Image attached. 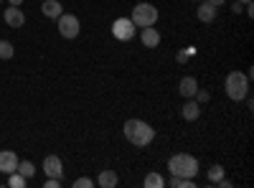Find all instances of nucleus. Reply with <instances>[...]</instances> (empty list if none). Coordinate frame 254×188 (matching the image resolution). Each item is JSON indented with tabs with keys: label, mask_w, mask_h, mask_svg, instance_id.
<instances>
[{
	"label": "nucleus",
	"mask_w": 254,
	"mask_h": 188,
	"mask_svg": "<svg viewBox=\"0 0 254 188\" xmlns=\"http://www.w3.org/2000/svg\"><path fill=\"white\" fill-rule=\"evenodd\" d=\"M125 137L130 140L135 148H145V145H150L153 137H155V130L147 125L145 120H127L125 127H122Z\"/></svg>",
	"instance_id": "f257e3e1"
},
{
	"label": "nucleus",
	"mask_w": 254,
	"mask_h": 188,
	"mask_svg": "<svg viewBox=\"0 0 254 188\" xmlns=\"http://www.w3.org/2000/svg\"><path fill=\"white\" fill-rule=\"evenodd\" d=\"M224 89L231 102H244L249 97V74L244 71H231L224 81Z\"/></svg>",
	"instance_id": "f03ea898"
},
{
	"label": "nucleus",
	"mask_w": 254,
	"mask_h": 188,
	"mask_svg": "<svg viewBox=\"0 0 254 188\" xmlns=\"http://www.w3.org/2000/svg\"><path fill=\"white\" fill-rule=\"evenodd\" d=\"M168 171L178 178H196L198 176V160L188 153H178L168 160Z\"/></svg>",
	"instance_id": "7ed1b4c3"
},
{
	"label": "nucleus",
	"mask_w": 254,
	"mask_h": 188,
	"mask_svg": "<svg viewBox=\"0 0 254 188\" xmlns=\"http://www.w3.org/2000/svg\"><path fill=\"white\" fill-rule=\"evenodd\" d=\"M130 20L135 23V28H147V26H155L158 23V8L150 3H137L132 8Z\"/></svg>",
	"instance_id": "20e7f679"
},
{
	"label": "nucleus",
	"mask_w": 254,
	"mask_h": 188,
	"mask_svg": "<svg viewBox=\"0 0 254 188\" xmlns=\"http://www.w3.org/2000/svg\"><path fill=\"white\" fill-rule=\"evenodd\" d=\"M59 33L64 36V38H76L79 36V31H81V23H79V18L76 15H71V13H61L59 18Z\"/></svg>",
	"instance_id": "39448f33"
},
{
	"label": "nucleus",
	"mask_w": 254,
	"mask_h": 188,
	"mask_svg": "<svg viewBox=\"0 0 254 188\" xmlns=\"http://www.w3.org/2000/svg\"><path fill=\"white\" fill-rule=\"evenodd\" d=\"M112 36L117 41H130L135 36V23L130 18H117L115 23H112Z\"/></svg>",
	"instance_id": "423d86ee"
},
{
	"label": "nucleus",
	"mask_w": 254,
	"mask_h": 188,
	"mask_svg": "<svg viewBox=\"0 0 254 188\" xmlns=\"http://www.w3.org/2000/svg\"><path fill=\"white\" fill-rule=\"evenodd\" d=\"M44 173H46L49 178H61V176H64V163H61L59 155H46V160H44Z\"/></svg>",
	"instance_id": "0eeeda50"
},
{
	"label": "nucleus",
	"mask_w": 254,
	"mask_h": 188,
	"mask_svg": "<svg viewBox=\"0 0 254 188\" xmlns=\"http://www.w3.org/2000/svg\"><path fill=\"white\" fill-rule=\"evenodd\" d=\"M18 168V158L13 150H0V173H13Z\"/></svg>",
	"instance_id": "6e6552de"
},
{
	"label": "nucleus",
	"mask_w": 254,
	"mask_h": 188,
	"mask_svg": "<svg viewBox=\"0 0 254 188\" xmlns=\"http://www.w3.org/2000/svg\"><path fill=\"white\" fill-rule=\"evenodd\" d=\"M5 23L10 26V28H20L26 23V15H23V10L20 8H15V5H10V8H5Z\"/></svg>",
	"instance_id": "1a4fd4ad"
},
{
	"label": "nucleus",
	"mask_w": 254,
	"mask_h": 188,
	"mask_svg": "<svg viewBox=\"0 0 254 188\" xmlns=\"http://www.w3.org/2000/svg\"><path fill=\"white\" fill-rule=\"evenodd\" d=\"M140 41H142V46H145V49H158V44H160V33H158V28H153V26L142 28Z\"/></svg>",
	"instance_id": "9d476101"
},
{
	"label": "nucleus",
	"mask_w": 254,
	"mask_h": 188,
	"mask_svg": "<svg viewBox=\"0 0 254 188\" xmlns=\"http://www.w3.org/2000/svg\"><path fill=\"white\" fill-rule=\"evenodd\" d=\"M216 10H219V8H214L211 3H206V0H201V3H198V8H196V15H198V20H201V23H214V18H216Z\"/></svg>",
	"instance_id": "9b49d317"
},
{
	"label": "nucleus",
	"mask_w": 254,
	"mask_h": 188,
	"mask_svg": "<svg viewBox=\"0 0 254 188\" xmlns=\"http://www.w3.org/2000/svg\"><path fill=\"white\" fill-rule=\"evenodd\" d=\"M196 89H198V81H196L193 76H183V79H181V84H178V92H181V97L190 99V97L196 94Z\"/></svg>",
	"instance_id": "f8f14e48"
},
{
	"label": "nucleus",
	"mask_w": 254,
	"mask_h": 188,
	"mask_svg": "<svg viewBox=\"0 0 254 188\" xmlns=\"http://www.w3.org/2000/svg\"><path fill=\"white\" fill-rule=\"evenodd\" d=\"M181 115H183V120H188V122L198 120V117H201V107H198V102L188 99V102L183 104V107H181Z\"/></svg>",
	"instance_id": "ddd939ff"
},
{
	"label": "nucleus",
	"mask_w": 254,
	"mask_h": 188,
	"mask_svg": "<svg viewBox=\"0 0 254 188\" xmlns=\"http://www.w3.org/2000/svg\"><path fill=\"white\" fill-rule=\"evenodd\" d=\"M117 183H120L117 171H102V173L97 176V186H102V188H115Z\"/></svg>",
	"instance_id": "4468645a"
},
{
	"label": "nucleus",
	"mask_w": 254,
	"mask_h": 188,
	"mask_svg": "<svg viewBox=\"0 0 254 188\" xmlns=\"http://www.w3.org/2000/svg\"><path fill=\"white\" fill-rule=\"evenodd\" d=\"M41 10H44L46 18H59V15L64 13V5L59 3V0H46V3L41 5Z\"/></svg>",
	"instance_id": "2eb2a0df"
},
{
	"label": "nucleus",
	"mask_w": 254,
	"mask_h": 188,
	"mask_svg": "<svg viewBox=\"0 0 254 188\" xmlns=\"http://www.w3.org/2000/svg\"><path fill=\"white\" fill-rule=\"evenodd\" d=\"M23 178H33L36 176V168H33V163L31 160H18V168H15Z\"/></svg>",
	"instance_id": "dca6fc26"
},
{
	"label": "nucleus",
	"mask_w": 254,
	"mask_h": 188,
	"mask_svg": "<svg viewBox=\"0 0 254 188\" xmlns=\"http://www.w3.org/2000/svg\"><path fill=\"white\" fill-rule=\"evenodd\" d=\"M163 186H165V181H163L160 173H147L145 176V188H163Z\"/></svg>",
	"instance_id": "f3484780"
},
{
	"label": "nucleus",
	"mask_w": 254,
	"mask_h": 188,
	"mask_svg": "<svg viewBox=\"0 0 254 188\" xmlns=\"http://www.w3.org/2000/svg\"><path fill=\"white\" fill-rule=\"evenodd\" d=\"M8 186H10V188H26V186H28V178H23L18 171H13L10 178H8Z\"/></svg>",
	"instance_id": "a211bd4d"
},
{
	"label": "nucleus",
	"mask_w": 254,
	"mask_h": 188,
	"mask_svg": "<svg viewBox=\"0 0 254 188\" xmlns=\"http://www.w3.org/2000/svg\"><path fill=\"white\" fill-rule=\"evenodd\" d=\"M13 54H15V49H13V44L10 41H5V38H0V59H13Z\"/></svg>",
	"instance_id": "6ab92c4d"
},
{
	"label": "nucleus",
	"mask_w": 254,
	"mask_h": 188,
	"mask_svg": "<svg viewBox=\"0 0 254 188\" xmlns=\"http://www.w3.org/2000/svg\"><path fill=\"white\" fill-rule=\"evenodd\" d=\"M221 178H224V168H221V165H211V168H208V181L219 183Z\"/></svg>",
	"instance_id": "aec40b11"
},
{
	"label": "nucleus",
	"mask_w": 254,
	"mask_h": 188,
	"mask_svg": "<svg viewBox=\"0 0 254 188\" xmlns=\"http://www.w3.org/2000/svg\"><path fill=\"white\" fill-rule=\"evenodd\" d=\"M92 186H94L92 178H76L74 181V188H92Z\"/></svg>",
	"instance_id": "412c9836"
},
{
	"label": "nucleus",
	"mask_w": 254,
	"mask_h": 188,
	"mask_svg": "<svg viewBox=\"0 0 254 188\" xmlns=\"http://www.w3.org/2000/svg\"><path fill=\"white\" fill-rule=\"evenodd\" d=\"M193 97H198V102H208L211 99V94L206 92V89H196V94Z\"/></svg>",
	"instance_id": "4be33fe9"
},
{
	"label": "nucleus",
	"mask_w": 254,
	"mask_h": 188,
	"mask_svg": "<svg viewBox=\"0 0 254 188\" xmlns=\"http://www.w3.org/2000/svg\"><path fill=\"white\" fill-rule=\"evenodd\" d=\"M61 186V178H49L46 181V188H59Z\"/></svg>",
	"instance_id": "5701e85b"
},
{
	"label": "nucleus",
	"mask_w": 254,
	"mask_h": 188,
	"mask_svg": "<svg viewBox=\"0 0 254 188\" xmlns=\"http://www.w3.org/2000/svg\"><path fill=\"white\" fill-rule=\"evenodd\" d=\"M206 3H211V5H214V8H221V5L226 3V0H206Z\"/></svg>",
	"instance_id": "b1692460"
},
{
	"label": "nucleus",
	"mask_w": 254,
	"mask_h": 188,
	"mask_svg": "<svg viewBox=\"0 0 254 188\" xmlns=\"http://www.w3.org/2000/svg\"><path fill=\"white\" fill-rule=\"evenodd\" d=\"M231 10H234V13H242L244 8H242V3H234V5H231Z\"/></svg>",
	"instance_id": "393cba45"
},
{
	"label": "nucleus",
	"mask_w": 254,
	"mask_h": 188,
	"mask_svg": "<svg viewBox=\"0 0 254 188\" xmlns=\"http://www.w3.org/2000/svg\"><path fill=\"white\" fill-rule=\"evenodd\" d=\"M8 3H10V5H15V8H20V5H23V0H8Z\"/></svg>",
	"instance_id": "a878e982"
},
{
	"label": "nucleus",
	"mask_w": 254,
	"mask_h": 188,
	"mask_svg": "<svg viewBox=\"0 0 254 188\" xmlns=\"http://www.w3.org/2000/svg\"><path fill=\"white\" fill-rule=\"evenodd\" d=\"M237 3H242V5H247V3H252V0H237Z\"/></svg>",
	"instance_id": "bb28decb"
},
{
	"label": "nucleus",
	"mask_w": 254,
	"mask_h": 188,
	"mask_svg": "<svg viewBox=\"0 0 254 188\" xmlns=\"http://www.w3.org/2000/svg\"><path fill=\"white\" fill-rule=\"evenodd\" d=\"M193 3H201V0H193Z\"/></svg>",
	"instance_id": "cd10ccee"
},
{
	"label": "nucleus",
	"mask_w": 254,
	"mask_h": 188,
	"mask_svg": "<svg viewBox=\"0 0 254 188\" xmlns=\"http://www.w3.org/2000/svg\"><path fill=\"white\" fill-rule=\"evenodd\" d=\"M0 3H3V0H0Z\"/></svg>",
	"instance_id": "c85d7f7f"
}]
</instances>
